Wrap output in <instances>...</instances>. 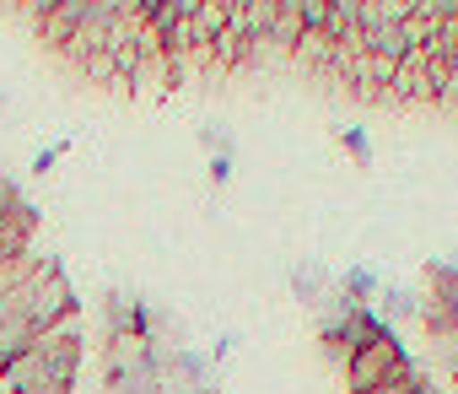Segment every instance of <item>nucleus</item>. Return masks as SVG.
I'll return each instance as SVG.
<instances>
[{
	"label": "nucleus",
	"mask_w": 458,
	"mask_h": 394,
	"mask_svg": "<svg viewBox=\"0 0 458 394\" xmlns=\"http://www.w3.org/2000/svg\"><path fill=\"white\" fill-rule=\"evenodd\" d=\"M17 313H28L33 319V330L44 335L49 324H60V319H71V313H81V297H76V287H71V276L49 260L38 276H33V287L22 292V308Z\"/></svg>",
	"instance_id": "1"
},
{
	"label": "nucleus",
	"mask_w": 458,
	"mask_h": 394,
	"mask_svg": "<svg viewBox=\"0 0 458 394\" xmlns=\"http://www.w3.org/2000/svg\"><path fill=\"white\" fill-rule=\"evenodd\" d=\"M399 367H410V351H404L399 330H383L377 340H367V346H356L345 356V383H351V394H367L372 383L394 378Z\"/></svg>",
	"instance_id": "2"
},
{
	"label": "nucleus",
	"mask_w": 458,
	"mask_h": 394,
	"mask_svg": "<svg viewBox=\"0 0 458 394\" xmlns=\"http://www.w3.org/2000/svg\"><path fill=\"white\" fill-rule=\"evenodd\" d=\"M361 49L377 55V60H388V65H404L410 49H420V44H415L410 22H372V28L361 33Z\"/></svg>",
	"instance_id": "3"
},
{
	"label": "nucleus",
	"mask_w": 458,
	"mask_h": 394,
	"mask_svg": "<svg viewBox=\"0 0 458 394\" xmlns=\"http://www.w3.org/2000/svg\"><path fill=\"white\" fill-rule=\"evenodd\" d=\"M270 28H276V0H238V6H233V33L249 49H265Z\"/></svg>",
	"instance_id": "4"
},
{
	"label": "nucleus",
	"mask_w": 458,
	"mask_h": 394,
	"mask_svg": "<svg viewBox=\"0 0 458 394\" xmlns=\"http://www.w3.org/2000/svg\"><path fill=\"white\" fill-rule=\"evenodd\" d=\"M33 233H38V206L28 201L17 217H6V222H0V265H6V260H17V254H28V249H33Z\"/></svg>",
	"instance_id": "5"
},
{
	"label": "nucleus",
	"mask_w": 458,
	"mask_h": 394,
	"mask_svg": "<svg viewBox=\"0 0 458 394\" xmlns=\"http://www.w3.org/2000/svg\"><path fill=\"white\" fill-rule=\"evenodd\" d=\"M87 6H92V0H55V12L44 17L38 39H44L49 49H65V44H71V33H76V28H81V17H87Z\"/></svg>",
	"instance_id": "6"
},
{
	"label": "nucleus",
	"mask_w": 458,
	"mask_h": 394,
	"mask_svg": "<svg viewBox=\"0 0 458 394\" xmlns=\"http://www.w3.org/2000/svg\"><path fill=\"white\" fill-rule=\"evenodd\" d=\"M302 33H308V22H302V0H276V28H270V55H292Z\"/></svg>",
	"instance_id": "7"
},
{
	"label": "nucleus",
	"mask_w": 458,
	"mask_h": 394,
	"mask_svg": "<svg viewBox=\"0 0 458 394\" xmlns=\"http://www.w3.org/2000/svg\"><path fill=\"white\" fill-rule=\"evenodd\" d=\"M335 292H340V303H351V308H372V297H377V276H372L367 265H351V270L335 281Z\"/></svg>",
	"instance_id": "8"
},
{
	"label": "nucleus",
	"mask_w": 458,
	"mask_h": 394,
	"mask_svg": "<svg viewBox=\"0 0 458 394\" xmlns=\"http://www.w3.org/2000/svg\"><path fill=\"white\" fill-rule=\"evenodd\" d=\"M292 292H297V303H308V308H324L335 287H329V276H324L318 265H297V270H292Z\"/></svg>",
	"instance_id": "9"
},
{
	"label": "nucleus",
	"mask_w": 458,
	"mask_h": 394,
	"mask_svg": "<svg viewBox=\"0 0 458 394\" xmlns=\"http://www.w3.org/2000/svg\"><path fill=\"white\" fill-rule=\"evenodd\" d=\"M292 60H297V65H313V71H329L335 44H329L324 33H302V39H297V49H292Z\"/></svg>",
	"instance_id": "10"
},
{
	"label": "nucleus",
	"mask_w": 458,
	"mask_h": 394,
	"mask_svg": "<svg viewBox=\"0 0 458 394\" xmlns=\"http://www.w3.org/2000/svg\"><path fill=\"white\" fill-rule=\"evenodd\" d=\"M243 60H249V44H243L233 28H226V33L210 44V65H216V71H233V65H243Z\"/></svg>",
	"instance_id": "11"
},
{
	"label": "nucleus",
	"mask_w": 458,
	"mask_h": 394,
	"mask_svg": "<svg viewBox=\"0 0 458 394\" xmlns=\"http://www.w3.org/2000/svg\"><path fill=\"white\" fill-rule=\"evenodd\" d=\"M420 383H426V378H420V373H415V362H410V367H399L394 378H383V383H372L367 394H415Z\"/></svg>",
	"instance_id": "12"
},
{
	"label": "nucleus",
	"mask_w": 458,
	"mask_h": 394,
	"mask_svg": "<svg viewBox=\"0 0 458 394\" xmlns=\"http://www.w3.org/2000/svg\"><path fill=\"white\" fill-rule=\"evenodd\" d=\"M28 201H22V189H17V178L12 173H0V222H6V217H17Z\"/></svg>",
	"instance_id": "13"
},
{
	"label": "nucleus",
	"mask_w": 458,
	"mask_h": 394,
	"mask_svg": "<svg viewBox=\"0 0 458 394\" xmlns=\"http://www.w3.org/2000/svg\"><path fill=\"white\" fill-rule=\"evenodd\" d=\"M383 303H388L394 319H420V297H415V292H399V287H394V292H383Z\"/></svg>",
	"instance_id": "14"
},
{
	"label": "nucleus",
	"mask_w": 458,
	"mask_h": 394,
	"mask_svg": "<svg viewBox=\"0 0 458 394\" xmlns=\"http://www.w3.org/2000/svg\"><path fill=\"white\" fill-rule=\"evenodd\" d=\"M340 146L356 157V162H372V141H367V130L361 124H351V130H340Z\"/></svg>",
	"instance_id": "15"
},
{
	"label": "nucleus",
	"mask_w": 458,
	"mask_h": 394,
	"mask_svg": "<svg viewBox=\"0 0 458 394\" xmlns=\"http://www.w3.org/2000/svg\"><path fill=\"white\" fill-rule=\"evenodd\" d=\"M210 178H216V184H226V178H233V151H221V157H210Z\"/></svg>",
	"instance_id": "16"
},
{
	"label": "nucleus",
	"mask_w": 458,
	"mask_h": 394,
	"mask_svg": "<svg viewBox=\"0 0 458 394\" xmlns=\"http://www.w3.org/2000/svg\"><path fill=\"white\" fill-rule=\"evenodd\" d=\"M233 351H238V335H221V340H216V351H210V362H226Z\"/></svg>",
	"instance_id": "17"
},
{
	"label": "nucleus",
	"mask_w": 458,
	"mask_h": 394,
	"mask_svg": "<svg viewBox=\"0 0 458 394\" xmlns=\"http://www.w3.org/2000/svg\"><path fill=\"white\" fill-rule=\"evenodd\" d=\"M60 151H65V146H49V151H38V162H33V173H49V167L60 162Z\"/></svg>",
	"instance_id": "18"
},
{
	"label": "nucleus",
	"mask_w": 458,
	"mask_h": 394,
	"mask_svg": "<svg viewBox=\"0 0 458 394\" xmlns=\"http://www.w3.org/2000/svg\"><path fill=\"white\" fill-rule=\"evenodd\" d=\"M415 394H437V389H431V383H420V389H415Z\"/></svg>",
	"instance_id": "19"
},
{
	"label": "nucleus",
	"mask_w": 458,
	"mask_h": 394,
	"mask_svg": "<svg viewBox=\"0 0 458 394\" xmlns=\"http://www.w3.org/2000/svg\"><path fill=\"white\" fill-rule=\"evenodd\" d=\"M0 394H6V389H0Z\"/></svg>",
	"instance_id": "20"
}]
</instances>
